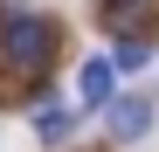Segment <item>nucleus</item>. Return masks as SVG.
I'll return each instance as SVG.
<instances>
[{
	"label": "nucleus",
	"instance_id": "f257e3e1",
	"mask_svg": "<svg viewBox=\"0 0 159 152\" xmlns=\"http://www.w3.org/2000/svg\"><path fill=\"white\" fill-rule=\"evenodd\" d=\"M48 56H56V28H48L42 14H28V7L0 14V62H7L14 76H42Z\"/></svg>",
	"mask_w": 159,
	"mask_h": 152
},
{
	"label": "nucleus",
	"instance_id": "f03ea898",
	"mask_svg": "<svg viewBox=\"0 0 159 152\" xmlns=\"http://www.w3.org/2000/svg\"><path fill=\"white\" fill-rule=\"evenodd\" d=\"M76 97H83L90 111H111L118 104V62L111 56H90L83 69H76Z\"/></svg>",
	"mask_w": 159,
	"mask_h": 152
},
{
	"label": "nucleus",
	"instance_id": "7ed1b4c3",
	"mask_svg": "<svg viewBox=\"0 0 159 152\" xmlns=\"http://www.w3.org/2000/svg\"><path fill=\"white\" fill-rule=\"evenodd\" d=\"M104 124H111V138H145V124H152V104H145V97H118V104L111 111H104Z\"/></svg>",
	"mask_w": 159,
	"mask_h": 152
},
{
	"label": "nucleus",
	"instance_id": "20e7f679",
	"mask_svg": "<svg viewBox=\"0 0 159 152\" xmlns=\"http://www.w3.org/2000/svg\"><path fill=\"white\" fill-rule=\"evenodd\" d=\"M35 138H42V145H62V138H69V111H62V104H35Z\"/></svg>",
	"mask_w": 159,
	"mask_h": 152
},
{
	"label": "nucleus",
	"instance_id": "39448f33",
	"mask_svg": "<svg viewBox=\"0 0 159 152\" xmlns=\"http://www.w3.org/2000/svg\"><path fill=\"white\" fill-rule=\"evenodd\" d=\"M111 62H118V69H145V62H152V48H145V42H118V56H111Z\"/></svg>",
	"mask_w": 159,
	"mask_h": 152
},
{
	"label": "nucleus",
	"instance_id": "423d86ee",
	"mask_svg": "<svg viewBox=\"0 0 159 152\" xmlns=\"http://www.w3.org/2000/svg\"><path fill=\"white\" fill-rule=\"evenodd\" d=\"M104 7H111V14H125V7H131V0H104Z\"/></svg>",
	"mask_w": 159,
	"mask_h": 152
}]
</instances>
